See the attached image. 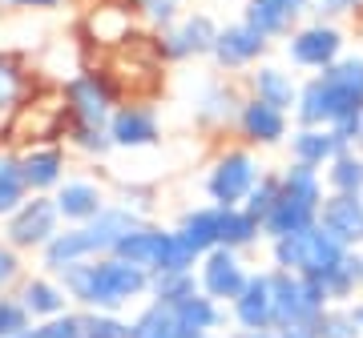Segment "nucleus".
I'll use <instances>...</instances> for the list:
<instances>
[{
  "instance_id": "393cba45",
  "label": "nucleus",
  "mask_w": 363,
  "mask_h": 338,
  "mask_svg": "<svg viewBox=\"0 0 363 338\" xmlns=\"http://www.w3.org/2000/svg\"><path fill=\"white\" fill-rule=\"evenodd\" d=\"M166 230L169 226H162V221H138L133 230H125V234L117 238L113 246V258L130 262V266H138V270L154 274L157 266V254H162V242H166Z\"/></svg>"
},
{
  "instance_id": "49530a36",
  "label": "nucleus",
  "mask_w": 363,
  "mask_h": 338,
  "mask_svg": "<svg viewBox=\"0 0 363 338\" xmlns=\"http://www.w3.org/2000/svg\"><path fill=\"white\" fill-rule=\"evenodd\" d=\"M311 16H323V21H347V0H311Z\"/></svg>"
},
{
  "instance_id": "dca6fc26",
  "label": "nucleus",
  "mask_w": 363,
  "mask_h": 338,
  "mask_svg": "<svg viewBox=\"0 0 363 338\" xmlns=\"http://www.w3.org/2000/svg\"><path fill=\"white\" fill-rule=\"evenodd\" d=\"M113 202V194L105 190V182L85 177V173H69L65 182L52 190V206L61 214V226H85Z\"/></svg>"
},
{
  "instance_id": "7ed1b4c3",
  "label": "nucleus",
  "mask_w": 363,
  "mask_h": 338,
  "mask_svg": "<svg viewBox=\"0 0 363 338\" xmlns=\"http://www.w3.org/2000/svg\"><path fill=\"white\" fill-rule=\"evenodd\" d=\"M138 221L142 218H133L130 209H121L117 202H109V206H105L93 221H85V226H61L57 238L37 254V266L45 274H61L65 266H73V262H89V258H101V254H113L117 238L125 234V230H133Z\"/></svg>"
},
{
  "instance_id": "72a5a7b5",
  "label": "nucleus",
  "mask_w": 363,
  "mask_h": 338,
  "mask_svg": "<svg viewBox=\"0 0 363 338\" xmlns=\"http://www.w3.org/2000/svg\"><path fill=\"white\" fill-rule=\"evenodd\" d=\"M28 89H33V81H28V69L16 61L13 52L0 49V121L13 117L16 105L28 97Z\"/></svg>"
},
{
  "instance_id": "f3484780",
  "label": "nucleus",
  "mask_w": 363,
  "mask_h": 338,
  "mask_svg": "<svg viewBox=\"0 0 363 338\" xmlns=\"http://www.w3.org/2000/svg\"><path fill=\"white\" fill-rule=\"evenodd\" d=\"M230 330H274V290H271V266L250 270L247 286L226 306Z\"/></svg>"
},
{
  "instance_id": "39448f33",
  "label": "nucleus",
  "mask_w": 363,
  "mask_h": 338,
  "mask_svg": "<svg viewBox=\"0 0 363 338\" xmlns=\"http://www.w3.org/2000/svg\"><path fill=\"white\" fill-rule=\"evenodd\" d=\"M343 250L347 246H339L335 238L315 221L311 230H303V234H286V238L267 242V258H271V270L303 274V278H315V282H319V278L343 258Z\"/></svg>"
},
{
  "instance_id": "473e14b6",
  "label": "nucleus",
  "mask_w": 363,
  "mask_h": 338,
  "mask_svg": "<svg viewBox=\"0 0 363 338\" xmlns=\"http://www.w3.org/2000/svg\"><path fill=\"white\" fill-rule=\"evenodd\" d=\"M25 197H28V185H25V173H21V149L0 145V221L9 218Z\"/></svg>"
},
{
  "instance_id": "864d4df0",
  "label": "nucleus",
  "mask_w": 363,
  "mask_h": 338,
  "mask_svg": "<svg viewBox=\"0 0 363 338\" xmlns=\"http://www.w3.org/2000/svg\"><path fill=\"white\" fill-rule=\"evenodd\" d=\"M355 149H363V129H359V141H355Z\"/></svg>"
},
{
  "instance_id": "4c0bfd02",
  "label": "nucleus",
  "mask_w": 363,
  "mask_h": 338,
  "mask_svg": "<svg viewBox=\"0 0 363 338\" xmlns=\"http://www.w3.org/2000/svg\"><path fill=\"white\" fill-rule=\"evenodd\" d=\"M28 330H33V314L16 298V290H4L0 294V338H25Z\"/></svg>"
},
{
  "instance_id": "09e8293b",
  "label": "nucleus",
  "mask_w": 363,
  "mask_h": 338,
  "mask_svg": "<svg viewBox=\"0 0 363 338\" xmlns=\"http://www.w3.org/2000/svg\"><path fill=\"white\" fill-rule=\"evenodd\" d=\"M230 338H274L271 330H230Z\"/></svg>"
},
{
  "instance_id": "2f4dec72",
  "label": "nucleus",
  "mask_w": 363,
  "mask_h": 338,
  "mask_svg": "<svg viewBox=\"0 0 363 338\" xmlns=\"http://www.w3.org/2000/svg\"><path fill=\"white\" fill-rule=\"evenodd\" d=\"M198 262H202V250L182 234L178 226L166 230V242H162V254H157L154 274H194Z\"/></svg>"
},
{
  "instance_id": "c85d7f7f",
  "label": "nucleus",
  "mask_w": 363,
  "mask_h": 338,
  "mask_svg": "<svg viewBox=\"0 0 363 338\" xmlns=\"http://www.w3.org/2000/svg\"><path fill=\"white\" fill-rule=\"evenodd\" d=\"M218 246L226 250H247L262 246V221L255 214H247L242 206H222V226H218Z\"/></svg>"
},
{
  "instance_id": "cd10ccee",
  "label": "nucleus",
  "mask_w": 363,
  "mask_h": 338,
  "mask_svg": "<svg viewBox=\"0 0 363 338\" xmlns=\"http://www.w3.org/2000/svg\"><path fill=\"white\" fill-rule=\"evenodd\" d=\"M130 338H194V334L178 322L174 306H162V302L145 298L138 306V314L130 318Z\"/></svg>"
},
{
  "instance_id": "c03bdc74",
  "label": "nucleus",
  "mask_w": 363,
  "mask_h": 338,
  "mask_svg": "<svg viewBox=\"0 0 363 338\" xmlns=\"http://www.w3.org/2000/svg\"><path fill=\"white\" fill-rule=\"evenodd\" d=\"M25 262H28L25 254H16L9 242H0V294H4V290H16V282L28 274Z\"/></svg>"
},
{
  "instance_id": "ea45409f",
  "label": "nucleus",
  "mask_w": 363,
  "mask_h": 338,
  "mask_svg": "<svg viewBox=\"0 0 363 338\" xmlns=\"http://www.w3.org/2000/svg\"><path fill=\"white\" fill-rule=\"evenodd\" d=\"M25 338H85V314L65 310V314H57V318L33 322V330Z\"/></svg>"
},
{
  "instance_id": "6e6552de",
  "label": "nucleus",
  "mask_w": 363,
  "mask_h": 338,
  "mask_svg": "<svg viewBox=\"0 0 363 338\" xmlns=\"http://www.w3.org/2000/svg\"><path fill=\"white\" fill-rule=\"evenodd\" d=\"M61 230V214L52 206V194H28L21 206L0 221V242H9L16 254H33L37 258L40 250L49 246Z\"/></svg>"
},
{
  "instance_id": "0eeeda50",
  "label": "nucleus",
  "mask_w": 363,
  "mask_h": 338,
  "mask_svg": "<svg viewBox=\"0 0 363 338\" xmlns=\"http://www.w3.org/2000/svg\"><path fill=\"white\" fill-rule=\"evenodd\" d=\"M61 105H65V121H81V125H109L113 109L121 105L113 77L105 69L81 65L69 81H61Z\"/></svg>"
},
{
  "instance_id": "5701e85b",
  "label": "nucleus",
  "mask_w": 363,
  "mask_h": 338,
  "mask_svg": "<svg viewBox=\"0 0 363 338\" xmlns=\"http://www.w3.org/2000/svg\"><path fill=\"white\" fill-rule=\"evenodd\" d=\"M16 298L25 302V310L33 314V322H45V318H57V314L73 310L65 286L57 282V274H45V270H28L16 282Z\"/></svg>"
},
{
  "instance_id": "f8f14e48",
  "label": "nucleus",
  "mask_w": 363,
  "mask_h": 338,
  "mask_svg": "<svg viewBox=\"0 0 363 338\" xmlns=\"http://www.w3.org/2000/svg\"><path fill=\"white\" fill-rule=\"evenodd\" d=\"M271 49H274V40H267L259 28H250L247 21H230V25H222L218 37H214L210 65H214V73L242 77V73H250L259 61H267Z\"/></svg>"
},
{
  "instance_id": "37998d69",
  "label": "nucleus",
  "mask_w": 363,
  "mask_h": 338,
  "mask_svg": "<svg viewBox=\"0 0 363 338\" xmlns=\"http://www.w3.org/2000/svg\"><path fill=\"white\" fill-rule=\"evenodd\" d=\"M113 202L121 209H130L133 218H142V221H150V214H154V190H150V185H121Z\"/></svg>"
},
{
  "instance_id": "4468645a",
  "label": "nucleus",
  "mask_w": 363,
  "mask_h": 338,
  "mask_svg": "<svg viewBox=\"0 0 363 338\" xmlns=\"http://www.w3.org/2000/svg\"><path fill=\"white\" fill-rule=\"evenodd\" d=\"M291 113L274 109V105L259 101V97H242V109L234 117V141H242L247 149L262 153V149H279L291 137Z\"/></svg>"
},
{
  "instance_id": "c9c22d12",
  "label": "nucleus",
  "mask_w": 363,
  "mask_h": 338,
  "mask_svg": "<svg viewBox=\"0 0 363 338\" xmlns=\"http://www.w3.org/2000/svg\"><path fill=\"white\" fill-rule=\"evenodd\" d=\"M133 16H138V25H145L150 33H166L174 21H178L186 8H182V0H130Z\"/></svg>"
},
{
  "instance_id": "a18cd8bd",
  "label": "nucleus",
  "mask_w": 363,
  "mask_h": 338,
  "mask_svg": "<svg viewBox=\"0 0 363 338\" xmlns=\"http://www.w3.org/2000/svg\"><path fill=\"white\" fill-rule=\"evenodd\" d=\"M69 0H0L4 13H57Z\"/></svg>"
},
{
  "instance_id": "2eb2a0df",
  "label": "nucleus",
  "mask_w": 363,
  "mask_h": 338,
  "mask_svg": "<svg viewBox=\"0 0 363 338\" xmlns=\"http://www.w3.org/2000/svg\"><path fill=\"white\" fill-rule=\"evenodd\" d=\"M194 278H198V290H202V294H210V298L222 302V306H230V302L238 298V290L247 286L250 266H247V258H242L238 250L214 246V250L202 254Z\"/></svg>"
},
{
  "instance_id": "a19ab883",
  "label": "nucleus",
  "mask_w": 363,
  "mask_h": 338,
  "mask_svg": "<svg viewBox=\"0 0 363 338\" xmlns=\"http://www.w3.org/2000/svg\"><path fill=\"white\" fill-rule=\"evenodd\" d=\"M274 202H279V169H262V177L255 182V190L247 194L242 209H247V214H255V218L262 221L274 209Z\"/></svg>"
},
{
  "instance_id": "603ef678",
  "label": "nucleus",
  "mask_w": 363,
  "mask_h": 338,
  "mask_svg": "<svg viewBox=\"0 0 363 338\" xmlns=\"http://www.w3.org/2000/svg\"><path fill=\"white\" fill-rule=\"evenodd\" d=\"M198 338H230V334H222V330H214V334H198Z\"/></svg>"
},
{
  "instance_id": "7c9ffc66",
  "label": "nucleus",
  "mask_w": 363,
  "mask_h": 338,
  "mask_svg": "<svg viewBox=\"0 0 363 338\" xmlns=\"http://www.w3.org/2000/svg\"><path fill=\"white\" fill-rule=\"evenodd\" d=\"M61 141H65L69 153L89 157V161H105L113 153V141H109V125H81V121H65L61 129Z\"/></svg>"
},
{
  "instance_id": "ddd939ff",
  "label": "nucleus",
  "mask_w": 363,
  "mask_h": 338,
  "mask_svg": "<svg viewBox=\"0 0 363 338\" xmlns=\"http://www.w3.org/2000/svg\"><path fill=\"white\" fill-rule=\"evenodd\" d=\"M109 141H113V153H145V149H157L162 145V113L150 101L125 97L113 109V117H109Z\"/></svg>"
},
{
  "instance_id": "c756f323",
  "label": "nucleus",
  "mask_w": 363,
  "mask_h": 338,
  "mask_svg": "<svg viewBox=\"0 0 363 338\" xmlns=\"http://www.w3.org/2000/svg\"><path fill=\"white\" fill-rule=\"evenodd\" d=\"M178 226L182 234L190 238L202 254L206 250L218 246V226H222V206H210V202H202V206H190V209H182L178 214Z\"/></svg>"
},
{
  "instance_id": "9b49d317",
  "label": "nucleus",
  "mask_w": 363,
  "mask_h": 338,
  "mask_svg": "<svg viewBox=\"0 0 363 338\" xmlns=\"http://www.w3.org/2000/svg\"><path fill=\"white\" fill-rule=\"evenodd\" d=\"M271 290H274V326H315L319 314L331 306L323 282L303 278V274L271 270Z\"/></svg>"
},
{
  "instance_id": "f704fd0d",
  "label": "nucleus",
  "mask_w": 363,
  "mask_h": 338,
  "mask_svg": "<svg viewBox=\"0 0 363 338\" xmlns=\"http://www.w3.org/2000/svg\"><path fill=\"white\" fill-rule=\"evenodd\" d=\"M327 194H363V149H343L323 169Z\"/></svg>"
},
{
  "instance_id": "423d86ee",
  "label": "nucleus",
  "mask_w": 363,
  "mask_h": 338,
  "mask_svg": "<svg viewBox=\"0 0 363 338\" xmlns=\"http://www.w3.org/2000/svg\"><path fill=\"white\" fill-rule=\"evenodd\" d=\"M351 49L347 28L339 21H323V16H307L303 25L283 40V57L295 73H323L327 65H335L339 57Z\"/></svg>"
},
{
  "instance_id": "6ab92c4d",
  "label": "nucleus",
  "mask_w": 363,
  "mask_h": 338,
  "mask_svg": "<svg viewBox=\"0 0 363 338\" xmlns=\"http://www.w3.org/2000/svg\"><path fill=\"white\" fill-rule=\"evenodd\" d=\"M311 16V0H242V16L267 40H286Z\"/></svg>"
},
{
  "instance_id": "412c9836",
  "label": "nucleus",
  "mask_w": 363,
  "mask_h": 338,
  "mask_svg": "<svg viewBox=\"0 0 363 338\" xmlns=\"http://www.w3.org/2000/svg\"><path fill=\"white\" fill-rule=\"evenodd\" d=\"M81 28H85V37L97 45V49H125L133 37H138V16H133L130 4H113V0H105V4H93L89 13H85V21H81Z\"/></svg>"
},
{
  "instance_id": "aec40b11",
  "label": "nucleus",
  "mask_w": 363,
  "mask_h": 338,
  "mask_svg": "<svg viewBox=\"0 0 363 338\" xmlns=\"http://www.w3.org/2000/svg\"><path fill=\"white\" fill-rule=\"evenodd\" d=\"M242 89L247 97H259V101L283 109V113H295L298 101V73L291 65H274V61H259V65L242 73Z\"/></svg>"
},
{
  "instance_id": "a878e982",
  "label": "nucleus",
  "mask_w": 363,
  "mask_h": 338,
  "mask_svg": "<svg viewBox=\"0 0 363 338\" xmlns=\"http://www.w3.org/2000/svg\"><path fill=\"white\" fill-rule=\"evenodd\" d=\"M331 306H355L363 298V250H343V258L319 278Z\"/></svg>"
},
{
  "instance_id": "a211bd4d",
  "label": "nucleus",
  "mask_w": 363,
  "mask_h": 338,
  "mask_svg": "<svg viewBox=\"0 0 363 338\" xmlns=\"http://www.w3.org/2000/svg\"><path fill=\"white\" fill-rule=\"evenodd\" d=\"M69 169H73V153L65 149V141L21 145V173H25L28 194H52L69 177Z\"/></svg>"
},
{
  "instance_id": "1a4fd4ad",
  "label": "nucleus",
  "mask_w": 363,
  "mask_h": 338,
  "mask_svg": "<svg viewBox=\"0 0 363 338\" xmlns=\"http://www.w3.org/2000/svg\"><path fill=\"white\" fill-rule=\"evenodd\" d=\"M218 21L210 13H182L166 33L154 37V49L162 57V65H194V61H210L214 37H218Z\"/></svg>"
},
{
  "instance_id": "e433bc0d",
  "label": "nucleus",
  "mask_w": 363,
  "mask_h": 338,
  "mask_svg": "<svg viewBox=\"0 0 363 338\" xmlns=\"http://www.w3.org/2000/svg\"><path fill=\"white\" fill-rule=\"evenodd\" d=\"M198 290L194 274H150V302L162 306H178L182 298H190Z\"/></svg>"
},
{
  "instance_id": "b1692460",
  "label": "nucleus",
  "mask_w": 363,
  "mask_h": 338,
  "mask_svg": "<svg viewBox=\"0 0 363 338\" xmlns=\"http://www.w3.org/2000/svg\"><path fill=\"white\" fill-rule=\"evenodd\" d=\"M347 145L339 141V133L331 129V125H291V137H286V153H291V161H298V165H311L323 173L327 165H331V157L343 153Z\"/></svg>"
},
{
  "instance_id": "58836bf2",
  "label": "nucleus",
  "mask_w": 363,
  "mask_h": 338,
  "mask_svg": "<svg viewBox=\"0 0 363 338\" xmlns=\"http://www.w3.org/2000/svg\"><path fill=\"white\" fill-rule=\"evenodd\" d=\"M315 334L319 338H363L351 306H327L319 314V322H315Z\"/></svg>"
},
{
  "instance_id": "f03ea898",
  "label": "nucleus",
  "mask_w": 363,
  "mask_h": 338,
  "mask_svg": "<svg viewBox=\"0 0 363 338\" xmlns=\"http://www.w3.org/2000/svg\"><path fill=\"white\" fill-rule=\"evenodd\" d=\"M363 117V49H347L335 65L298 81L295 125H339Z\"/></svg>"
},
{
  "instance_id": "4be33fe9",
  "label": "nucleus",
  "mask_w": 363,
  "mask_h": 338,
  "mask_svg": "<svg viewBox=\"0 0 363 338\" xmlns=\"http://www.w3.org/2000/svg\"><path fill=\"white\" fill-rule=\"evenodd\" d=\"M319 226L339 246L363 250V194H327L319 206Z\"/></svg>"
},
{
  "instance_id": "79ce46f5",
  "label": "nucleus",
  "mask_w": 363,
  "mask_h": 338,
  "mask_svg": "<svg viewBox=\"0 0 363 338\" xmlns=\"http://www.w3.org/2000/svg\"><path fill=\"white\" fill-rule=\"evenodd\" d=\"M85 314V338H130V318L109 310H81Z\"/></svg>"
},
{
  "instance_id": "f257e3e1",
  "label": "nucleus",
  "mask_w": 363,
  "mask_h": 338,
  "mask_svg": "<svg viewBox=\"0 0 363 338\" xmlns=\"http://www.w3.org/2000/svg\"><path fill=\"white\" fill-rule=\"evenodd\" d=\"M57 282L65 286L73 310H109L125 314L130 306L150 298V274L130 266V262L101 254L89 262H73L57 274Z\"/></svg>"
},
{
  "instance_id": "20e7f679",
  "label": "nucleus",
  "mask_w": 363,
  "mask_h": 338,
  "mask_svg": "<svg viewBox=\"0 0 363 338\" xmlns=\"http://www.w3.org/2000/svg\"><path fill=\"white\" fill-rule=\"evenodd\" d=\"M262 161L255 149H247L242 141H226L218 145L206 161L202 173V190H206L210 206H242L247 194L255 190V182L262 177Z\"/></svg>"
},
{
  "instance_id": "bb28decb",
  "label": "nucleus",
  "mask_w": 363,
  "mask_h": 338,
  "mask_svg": "<svg viewBox=\"0 0 363 338\" xmlns=\"http://www.w3.org/2000/svg\"><path fill=\"white\" fill-rule=\"evenodd\" d=\"M174 314H178V322L194 338L198 334H214V330H222V326L230 322V318H226V306L214 302L210 294H202V290H194L190 298H182L178 306H174Z\"/></svg>"
},
{
  "instance_id": "9d476101",
  "label": "nucleus",
  "mask_w": 363,
  "mask_h": 338,
  "mask_svg": "<svg viewBox=\"0 0 363 338\" xmlns=\"http://www.w3.org/2000/svg\"><path fill=\"white\" fill-rule=\"evenodd\" d=\"M242 81L238 77H226V73H214L198 85L194 93V105H190V121H194L198 133L206 137H218V133H234V117L242 109Z\"/></svg>"
},
{
  "instance_id": "8fccbe9b",
  "label": "nucleus",
  "mask_w": 363,
  "mask_h": 338,
  "mask_svg": "<svg viewBox=\"0 0 363 338\" xmlns=\"http://www.w3.org/2000/svg\"><path fill=\"white\" fill-rule=\"evenodd\" d=\"M347 13H351V16H359V21H363V0H347Z\"/></svg>"
},
{
  "instance_id": "3c124183",
  "label": "nucleus",
  "mask_w": 363,
  "mask_h": 338,
  "mask_svg": "<svg viewBox=\"0 0 363 338\" xmlns=\"http://www.w3.org/2000/svg\"><path fill=\"white\" fill-rule=\"evenodd\" d=\"M351 310H355V322H359V334H363V298L355 302V306H351Z\"/></svg>"
},
{
  "instance_id": "de8ad7c7",
  "label": "nucleus",
  "mask_w": 363,
  "mask_h": 338,
  "mask_svg": "<svg viewBox=\"0 0 363 338\" xmlns=\"http://www.w3.org/2000/svg\"><path fill=\"white\" fill-rule=\"evenodd\" d=\"M271 334L274 338H319L315 334V326H274Z\"/></svg>"
}]
</instances>
